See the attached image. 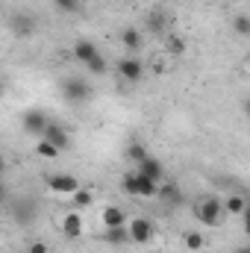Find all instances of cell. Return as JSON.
Returning a JSON list of instances; mask_svg holds the SVG:
<instances>
[{"instance_id": "cell-8", "label": "cell", "mask_w": 250, "mask_h": 253, "mask_svg": "<svg viewBox=\"0 0 250 253\" xmlns=\"http://www.w3.org/2000/svg\"><path fill=\"white\" fill-rule=\"evenodd\" d=\"M135 174L144 177V180L162 183V177H165V165H162V159H156V156H144V159L135 165Z\"/></svg>"}, {"instance_id": "cell-1", "label": "cell", "mask_w": 250, "mask_h": 253, "mask_svg": "<svg viewBox=\"0 0 250 253\" xmlns=\"http://www.w3.org/2000/svg\"><path fill=\"white\" fill-rule=\"evenodd\" d=\"M6 206H9V215H12V221L18 227H33L39 221V209L42 206H39V200L33 194H18V197L6 200Z\"/></svg>"}, {"instance_id": "cell-2", "label": "cell", "mask_w": 250, "mask_h": 253, "mask_svg": "<svg viewBox=\"0 0 250 253\" xmlns=\"http://www.w3.org/2000/svg\"><path fill=\"white\" fill-rule=\"evenodd\" d=\"M62 97L68 103L80 106V103H88L94 97V88L85 77H65L62 80Z\"/></svg>"}, {"instance_id": "cell-6", "label": "cell", "mask_w": 250, "mask_h": 253, "mask_svg": "<svg viewBox=\"0 0 250 253\" xmlns=\"http://www.w3.org/2000/svg\"><path fill=\"white\" fill-rule=\"evenodd\" d=\"M50 124V118H47V112L44 109H27L24 115H21V126H24V132L27 135H36V138H42V132H44V126Z\"/></svg>"}, {"instance_id": "cell-9", "label": "cell", "mask_w": 250, "mask_h": 253, "mask_svg": "<svg viewBox=\"0 0 250 253\" xmlns=\"http://www.w3.org/2000/svg\"><path fill=\"white\" fill-rule=\"evenodd\" d=\"M42 138H44V141H50V144H53L59 153H65V150H68V144H71V135H68V129H65L62 124H56V121H50V124L44 126Z\"/></svg>"}, {"instance_id": "cell-17", "label": "cell", "mask_w": 250, "mask_h": 253, "mask_svg": "<svg viewBox=\"0 0 250 253\" xmlns=\"http://www.w3.org/2000/svg\"><path fill=\"white\" fill-rule=\"evenodd\" d=\"M147 30L156 33V36H168V15H165L162 9H153V12L147 15Z\"/></svg>"}, {"instance_id": "cell-23", "label": "cell", "mask_w": 250, "mask_h": 253, "mask_svg": "<svg viewBox=\"0 0 250 253\" xmlns=\"http://www.w3.org/2000/svg\"><path fill=\"white\" fill-rule=\"evenodd\" d=\"M53 6H56V12H62V15H77V12H83V0H53Z\"/></svg>"}, {"instance_id": "cell-27", "label": "cell", "mask_w": 250, "mask_h": 253, "mask_svg": "<svg viewBox=\"0 0 250 253\" xmlns=\"http://www.w3.org/2000/svg\"><path fill=\"white\" fill-rule=\"evenodd\" d=\"M91 200H94V194H91L88 189H77L74 191V203H77V206H88Z\"/></svg>"}, {"instance_id": "cell-25", "label": "cell", "mask_w": 250, "mask_h": 253, "mask_svg": "<svg viewBox=\"0 0 250 253\" xmlns=\"http://www.w3.org/2000/svg\"><path fill=\"white\" fill-rule=\"evenodd\" d=\"M36 156H42V159H56V156H59V150H56L50 141L39 138V141H36Z\"/></svg>"}, {"instance_id": "cell-4", "label": "cell", "mask_w": 250, "mask_h": 253, "mask_svg": "<svg viewBox=\"0 0 250 253\" xmlns=\"http://www.w3.org/2000/svg\"><path fill=\"white\" fill-rule=\"evenodd\" d=\"M156 186H159V183L144 180V177H138V174H124V180H121V189H124V194H129V197H156Z\"/></svg>"}, {"instance_id": "cell-12", "label": "cell", "mask_w": 250, "mask_h": 253, "mask_svg": "<svg viewBox=\"0 0 250 253\" xmlns=\"http://www.w3.org/2000/svg\"><path fill=\"white\" fill-rule=\"evenodd\" d=\"M97 53H100V47H97L91 39H77L74 47H71V56H74L77 62H83V65L88 62V59H94Z\"/></svg>"}, {"instance_id": "cell-7", "label": "cell", "mask_w": 250, "mask_h": 253, "mask_svg": "<svg viewBox=\"0 0 250 253\" xmlns=\"http://www.w3.org/2000/svg\"><path fill=\"white\" fill-rule=\"evenodd\" d=\"M221 215H224V203L218 197H206L197 206V218L203 221V227H218L221 224Z\"/></svg>"}, {"instance_id": "cell-16", "label": "cell", "mask_w": 250, "mask_h": 253, "mask_svg": "<svg viewBox=\"0 0 250 253\" xmlns=\"http://www.w3.org/2000/svg\"><path fill=\"white\" fill-rule=\"evenodd\" d=\"M126 212L121 209V206H106L103 209V227L109 230V227H126Z\"/></svg>"}, {"instance_id": "cell-22", "label": "cell", "mask_w": 250, "mask_h": 253, "mask_svg": "<svg viewBox=\"0 0 250 253\" xmlns=\"http://www.w3.org/2000/svg\"><path fill=\"white\" fill-rule=\"evenodd\" d=\"M85 71H88V74H94V77H100V74H106V71H109V59H106L103 53H97L94 59H88V62H85Z\"/></svg>"}, {"instance_id": "cell-31", "label": "cell", "mask_w": 250, "mask_h": 253, "mask_svg": "<svg viewBox=\"0 0 250 253\" xmlns=\"http://www.w3.org/2000/svg\"><path fill=\"white\" fill-rule=\"evenodd\" d=\"M3 91H6V83H3V77H0V97H3Z\"/></svg>"}, {"instance_id": "cell-10", "label": "cell", "mask_w": 250, "mask_h": 253, "mask_svg": "<svg viewBox=\"0 0 250 253\" xmlns=\"http://www.w3.org/2000/svg\"><path fill=\"white\" fill-rule=\"evenodd\" d=\"M118 77H121L124 83H138V80L144 77V65L138 62L135 56H124V59L118 62Z\"/></svg>"}, {"instance_id": "cell-24", "label": "cell", "mask_w": 250, "mask_h": 253, "mask_svg": "<svg viewBox=\"0 0 250 253\" xmlns=\"http://www.w3.org/2000/svg\"><path fill=\"white\" fill-rule=\"evenodd\" d=\"M183 245H186V248H188L191 253L203 251V245H206V242H203V233H197V230H191V233H186V236H183Z\"/></svg>"}, {"instance_id": "cell-33", "label": "cell", "mask_w": 250, "mask_h": 253, "mask_svg": "<svg viewBox=\"0 0 250 253\" xmlns=\"http://www.w3.org/2000/svg\"><path fill=\"white\" fill-rule=\"evenodd\" d=\"M227 3H230V0H227Z\"/></svg>"}, {"instance_id": "cell-30", "label": "cell", "mask_w": 250, "mask_h": 253, "mask_svg": "<svg viewBox=\"0 0 250 253\" xmlns=\"http://www.w3.org/2000/svg\"><path fill=\"white\" fill-rule=\"evenodd\" d=\"M3 171H6V159H3V153H0V177H3Z\"/></svg>"}, {"instance_id": "cell-28", "label": "cell", "mask_w": 250, "mask_h": 253, "mask_svg": "<svg viewBox=\"0 0 250 253\" xmlns=\"http://www.w3.org/2000/svg\"><path fill=\"white\" fill-rule=\"evenodd\" d=\"M27 253H47V245H44V242H33Z\"/></svg>"}, {"instance_id": "cell-18", "label": "cell", "mask_w": 250, "mask_h": 253, "mask_svg": "<svg viewBox=\"0 0 250 253\" xmlns=\"http://www.w3.org/2000/svg\"><path fill=\"white\" fill-rule=\"evenodd\" d=\"M224 209L230 212V215H245L248 212V197L245 194H227V200H224Z\"/></svg>"}, {"instance_id": "cell-29", "label": "cell", "mask_w": 250, "mask_h": 253, "mask_svg": "<svg viewBox=\"0 0 250 253\" xmlns=\"http://www.w3.org/2000/svg\"><path fill=\"white\" fill-rule=\"evenodd\" d=\"M9 200V191H6V186H3V180H0V206Z\"/></svg>"}, {"instance_id": "cell-32", "label": "cell", "mask_w": 250, "mask_h": 253, "mask_svg": "<svg viewBox=\"0 0 250 253\" xmlns=\"http://www.w3.org/2000/svg\"><path fill=\"white\" fill-rule=\"evenodd\" d=\"M236 253H250V248H239V251H236Z\"/></svg>"}, {"instance_id": "cell-15", "label": "cell", "mask_w": 250, "mask_h": 253, "mask_svg": "<svg viewBox=\"0 0 250 253\" xmlns=\"http://www.w3.org/2000/svg\"><path fill=\"white\" fill-rule=\"evenodd\" d=\"M121 44H124V50L129 56H135L138 50H141V44H144V39H141V33L138 30H132V27H126L121 30Z\"/></svg>"}, {"instance_id": "cell-14", "label": "cell", "mask_w": 250, "mask_h": 253, "mask_svg": "<svg viewBox=\"0 0 250 253\" xmlns=\"http://www.w3.org/2000/svg\"><path fill=\"white\" fill-rule=\"evenodd\" d=\"M83 218H80V212H71V215H65L62 218V236L65 239H80L83 236Z\"/></svg>"}, {"instance_id": "cell-5", "label": "cell", "mask_w": 250, "mask_h": 253, "mask_svg": "<svg viewBox=\"0 0 250 253\" xmlns=\"http://www.w3.org/2000/svg\"><path fill=\"white\" fill-rule=\"evenodd\" d=\"M126 236L132 245H147L156 236V227L150 218H132V221H126Z\"/></svg>"}, {"instance_id": "cell-21", "label": "cell", "mask_w": 250, "mask_h": 253, "mask_svg": "<svg viewBox=\"0 0 250 253\" xmlns=\"http://www.w3.org/2000/svg\"><path fill=\"white\" fill-rule=\"evenodd\" d=\"M124 156L132 162V165H138V162H141L144 156H150V153H147V147H144L141 141H129V144H126V150H124Z\"/></svg>"}, {"instance_id": "cell-20", "label": "cell", "mask_w": 250, "mask_h": 253, "mask_svg": "<svg viewBox=\"0 0 250 253\" xmlns=\"http://www.w3.org/2000/svg\"><path fill=\"white\" fill-rule=\"evenodd\" d=\"M165 50H168L171 56H183V53H186V39L177 36V33H168V36H165Z\"/></svg>"}, {"instance_id": "cell-13", "label": "cell", "mask_w": 250, "mask_h": 253, "mask_svg": "<svg viewBox=\"0 0 250 253\" xmlns=\"http://www.w3.org/2000/svg\"><path fill=\"white\" fill-rule=\"evenodd\" d=\"M156 197H159L165 206H180V203H183V191L177 189L174 183H159V186H156Z\"/></svg>"}, {"instance_id": "cell-11", "label": "cell", "mask_w": 250, "mask_h": 253, "mask_svg": "<svg viewBox=\"0 0 250 253\" xmlns=\"http://www.w3.org/2000/svg\"><path fill=\"white\" fill-rule=\"evenodd\" d=\"M47 189L56 191V194H74L80 189V183H77L74 174H50L47 177Z\"/></svg>"}, {"instance_id": "cell-19", "label": "cell", "mask_w": 250, "mask_h": 253, "mask_svg": "<svg viewBox=\"0 0 250 253\" xmlns=\"http://www.w3.org/2000/svg\"><path fill=\"white\" fill-rule=\"evenodd\" d=\"M103 242H106V245H112V248H124L126 242H129L126 227H109V230L103 233Z\"/></svg>"}, {"instance_id": "cell-26", "label": "cell", "mask_w": 250, "mask_h": 253, "mask_svg": "<svg viewBox=\"0 0 250 253\" xmlns=\"http://www.w3.org/2000/svg\"><path fill=\"white\" fill-rule=\"evenodd\" d=\"M233 30H236V36H239V39H248V36H250V18H248V15H239V18L233 21Z\"/></svg>"}, {"instance_id": "cell-3", "label": "cell", "mask_w": 250, "mask_h": 253, "mask_svg": "<svg viewBox=\"0 0 250 253\" xmlns=\"http://www.w3.org/2000/svg\"><path fill=\"white\" fill-rule=\"evenodd\" d=\"M36 30H39V24H36L33 12L18 9V12H12V15H9V33H12L15 39H33V36H36Z\"/></svg>"}]
</instances>
